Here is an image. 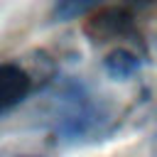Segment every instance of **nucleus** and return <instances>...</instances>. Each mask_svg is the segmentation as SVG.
I'll return each mask as SVG.
<instances>
[{
	"label": "nucleus",
	"instance_id": "nucleus-3",
	"mask_svg": "<svg viewBox=\"0 0 157 157\" xmlns=\"http://www.w3.org/2000/svg\"><path fill=\"white\" fill-rule=\"evenodd\" d=\"M32 91V76L20 64H0V113L20 105Z\"/></svg>",
	"mask_w": 157,
	"mask_h": 157
},
{
	"label": "nucleus",
	"instance_id": "nucleus-4",
	"mask_svg": "<svg viewBox=\"0 0 157 157\" xmlns=\"http://www.w3.org/2000/svg\"><path fill=\"white\" fill-rule=\"evenodd\" d=\"M142 66V56L128 47H115L113 52L105 54L103 59V69L110 78L115 81H128L130 76H135Z\"/></svg>",
	"mask_w": 157,
	"mask_h": 157
},
{
	"label": "nucleus",
	"instance_id": "nucleus-1",
	"mask_svg": "<svg viewBox=\"0 0 157 157\" xmlns=\"http://www.w3.org/2000/svg\"><path fill=\"white\" fill-rule=\"evenodd\" d=\"M103 120L105 113L101 103L93 101L81 81H66L56 91V135L61 140L76 142L91 135Z\"/></svg>",
	"mask_w": 157,
	"mask_h": 157
},
{
	"label": "nucleus",
	"instance_id": "nucleus-2",
	"mask_svg": "<svg viewBox=\"0 0 157 157\" xmlns=\"http://www.w3.org/2000/svg\"><path fill=\"white\" fill-rule=\"evenodd\" d=\"M132 29H135V7L130 2L103 7V10L93 12L88 17V22L83 25V34L96 44L123 39V37L132 34Z\"/></svg>",
	"mask_w": 157,
	"mask_h": 157
},
{
	"label": "nucleus",
	"instance_id": "nucleus-6",
	"mask_svg": "<svg viewBox=\"0 0 157 157\" xmlns=\"http://www.w3.org/2000/svg\"><path fill=\"white\" fill-rule=\"evenodd\" d=\"M157 0H130V5L135 7V10H142V7H150V5H155Z\"/></svg>",
	"mask_w": 157,
	"mask_h": 157
},
{
	"label": "nucleus",
	"instance_id": "nucleus-5",
	"mask_svg": "<svg viewBox=\"0 0 157 157\" xmlns=\"http://www.w3.org/2000/svg\"><path fill=\"white\" fill-rule=\"evenodd\" d=\"M103 0H56L54 10H52V17L56 22H69V20H76V17H81L86 12H91Z\"/></svg>",
	"mask_w": 157,
	"mask_h": 157
}]
</instances>
